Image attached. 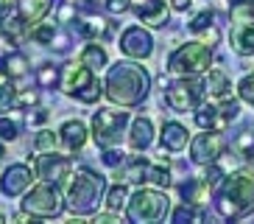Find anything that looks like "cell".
<instances>
[{
	"mask_svg": "<svg viewBox=\"0 0 254 224\" xmlns=\"http://www.w3.org/2000/svg\"><path fill=\"white\" fill-rule=\"evenodd\" d=\"M3 67H6V73L11 76V79H23V76H28V59H25L20 51L8 53L6 59H3Z\"/></svg>",
	"mask_w": 254,
	"mask_h": 224,
	"instance_id": "obj_26",
	"label": "cell"
},
{
	"mask_svg": "<svg viewBox=\"0 0 254 224\" xmlns=\"http://www.w3.org/2000/svg\"><path fill=\"white\" fill-rule=\"evenodd\" d=\"M229 76L224 73V70H209L207 76H204V90H207V96L212 98H226L229 96Z\"/></svg>",
	"mask_w": 254,
	"mask_h": 224,
	"instance_id": "obj_21",
	"label": "cell"
},
{
	"mask_svg": "<svg viewBox=\"0 0 254 224\" xmlns=\"http://www.w3.org/2000/svg\"><path fill=\"white\" fill-rule=\"evenodd\" d=\"M78 59H81L87 67H92V70H104V67L109 65V53H106V48H101L98 42H92L81 51Z\"/></svg>",
	"mask_w": 254,
	"mask_h": 224,
	"instance_id": "obj_23",
	"label": "cell"
},
{
	"mask_svg": "<svg viewBox=\"0 0 254 224\" xmlns=\"http://www.w3.org/2000/svg\"><path fill=\"white\" fill-rule=\"evenodd\" d=\"M106 199V177L92 168H78L67 188V210L73 216H92Z\"/></svg>",
	"mask_w": 254,
	"mask_h": 224,
	"instance_id": "obj_2",
	"label": "cell"
},
{
	"mask_svg": "<svg viewBox=\"0 0 254 224\" xmlns=\"http://www.w3.org/2000/svg\"><path fill=\"white\" fill-rule=\"evenodd\" d=\"M11 107H17V90L11 87V79L0 82V115L8 112Z\"/></svg>",
	"mask_w": 254,
	"mask_h": 224,
	"instance_id": "obj_33",
	"label": "cell"
},
{
	"mask_svg": "<svg viewBox=\"0 0 254 224\" xmlns=\"http://www.w3.org/2000/svg\"><path fill=\"white\" fill-rule=\"evenodd\" d=\"M48 118V110H39V112H31L28 115V123H42Z\"/></svg>",
	"mask_w": 254,
	"mask_h": 224,
	"instance_id": "obj_47",
	"label": "cell"
},
{
	"mask_svg": "<svg viewBox=\"0 0 254 224\" xmlns=\"http://www.w3.org/2000/svg\"><path fill=\"white\" fill-rule=\"evenodd\" d=\"M128 140H131V149L134 151H145L154 143V123L151 118H134L131 120V132H128Z\"/></svg>",
	"mask_w": 254,
	"mask_h": 224,
	"instance_id": "obj_18",
	"label": "cell"
},
{
	"mask_svg": "<svg viewBox=\"0 0 254 224\" xmlns=\"http://www.w3.org/2000/svg\"><path fill=\"white\" fill-rule=\"evenodd\" d=\"M59 137L67 151H78L87 143V126H84L81 120H64L59 129Z\"/></svg>",
	"mask_w": 254,
	"mask_h": 224,
	"instance_id": "obj_19",
	"label": "cell"
},
{
	"mask_svg": "<svg viewBox=\"0 0 254 224\" xmlns=\"http://www.w3.org/2000/svg\"><path fill=\"white\" fill-rule=\"evenodd\" d=\"M104 93L118 107H140L151 93V73L137 62H118L106 73Z\"/></svg>",
	"mask_w": 254,
	"mask_h": 224,
	"instance_id": "obj_1",
	"label": "cell"
},
{
	"mask_svg": "<svg viewBox=\"0 0 254 224\" xmlns=\"http://www.w3.org/2000/svg\"><path fill=\"white\" fill-rule=\"evenodd\" d=\"M106 210H112V213H120V210H126V202H128V188L123 185V182H118V185L106 194Z\"/></svg>",
	"mask_w": 254,
	"mask_h": 224,
	"instance_id": "obj_28",
	"label": "cell"
},
{
	"mask_svg": "<svg viewBox=\"0 0 254 224\" xmlns=\"http://www.w3.org/2000/svg\"><path fill=\"white\" fill-rule=\"evenodd\" d=\"M84 3H87V6H90V3H92V0H84Z\"/></svg>",
	"mask_w": 254,
	"mask_h": 224,
	"instance_id": "obj_54",
	"label": "cell"
},
{
	"mask_svg": "<svg viewBox=\"0 0 254 224\" xmlns=\"http://www.w3.org/2000/svg\"><path fill=\"white\" fill-rule=\"evenodd\" d=\"M182 196H185V202H190V205H207L209 196H212V188L204 182V179H190L187 185H182Z\"/></svg>",
	"mask_w": 254,
	"mask_h": 224,
	"instance_id": "obj_20",
	"label": "cell"
},
{
	"mask_svg": "<svg viewBox=\"0 0 254 224\" xmlns=\"http://www.w3.org/2000/svg\"><path fill=\"white\" fill-rule=\"evenodd\" d=\"M31 168L25 163H14L8 165L6 171L0 174V191L6 196H23L31 188Z\"/></svg>",
	"mask_w": 254,
	"mask_h": 224,
	"instance_id": "obj_13",
	"label": "cell"
},
{
	"mask_svg": "<svg viewBox=\"0 0 254 224\" xmlns=\"http://www.w3.org/2000/svg\"><path fill=\"white\" fill-rule=\"evenodd\" d=\"M3 222H6V216H3V213H0V224H3Z\"/></svg>",
	"mask_w": 254,
	"mask_h": 224,
	"instance_id": "obj_52",
	"label": "cell"
},
{
	"mask_svg": "<svg viewBox=\"0 0 254 224\" xmlns=\"http://www.w3.org/2000/svg\"><path fill=\"white\" fill-rule=\"evenodd\" d=\"M28 34H31V39H34V42L51 45L53 37H56V22H37V25H34Z\"/></svg>",
	"mask_w": 254,
	"mask_h": 224,
	"instance_id": "obj_31",
	"label": "cell"
},
{
	"mask_svg": "<svg viewBox=\"0 0 254 224\" xmlns=\"http://www.w3.org/2000/svg\"><path fill=\"white\" fill-rule=\"evenodd\" d=\"M70 157L56 154V151H39V157L34 160V174L45 182H62L70 174Z\"/></svg>",
	"mask_w": 254,
	"mask_h": 224,
	"instance_id": "obj_12",
	"label": "cell"
},
{
	"mask_svg": "<svg viewBox=\"0 0 254 224\" xmlns=\"http://www.w3.org/2000/svg\"><path fill=\"white\" fill-rule=\"evenodd\" d=\"M118 45L128 59H148L151 53H154V37H151V31L142 28V25H128V28L120 34Z\"/></svg>",
	"mask_w": 254,
	"mask_h": 224,
	"instance_id": "obj_11",
	"label": "cell"
},
{
	"mask_svg": "<svg viewBox=\"0 0 254 224\" xmlns=\"http://www.w3.org/2000/svg\"><path fill=\"white\" fill-rule=\"evenodd\" d=\"M212 17H215V14H212V8H207V11H201V14L195 17V20L190 22L187 28L193 31V34H201L204 28H209V25H212Z\"/></svg>",
	"mask_w": 254,
	"mask_h": 224,
	"instance_id": "obj_38",
	"label": "cell"
},
{
	"mask_svg": "<svg viewBox=\"0 0 254 224\" xmlns=\"http://www.w3.org/2000/svg\"><path fill=\"white\" fill-rule=\"evenodd\" d=\"M20 120H14V118H0V137H3V140H17V137H20Z\"/></svg>",
	"mask_w": 254,
	"mask_h": 224,
	"instance_id": "obj_35",
	"label": "cell"
},
{
	"mask_svg": "<svg viewBox=\"0 0 254 224\" xmlns=\"http://www.w3.org/2000/svg\"><path fill=\"white\" fill-rule=\"evenodd\" d=\"M252 165H254V151H252Z\"/></svg>",
	"mask_w": 254,
	"mask_h": 224,
	"instance_id": "obj_53",
	"label": "cell"
},
{
	"mask_svg": "<svg viewBox=\"0 0 254 224\" xmlns=\"http://www.w3.org/2000/svg\"><path fill=\"white\" fill-rule=\"evenodd\" d=\"M78 31H81L87 39H98V37H106V31H109V22L104 17H84V20L75 22Z\"/></svg>",
	"mask_w": 254,
	"mask_h": 224,
	"instance_id": "obj_25",
	"label": "cell"
},
{
	"mask_svg": "<svg viewBox=\"0 0 254 224\" xmlns=\"http://www.w3.org/2000/svg\"><path fill=\"white\" fill-rule=\"evenodd\" d=\"M232 149L238 151V154H252L254 151V132L252 129H243V132L232 140Z\"/></svg>",
	"mask_w": 254,
	"mask_h": 224,
	"instance_id": "obj_34",
	"label": "cell"
},
{
	"mask_svg": "<svg viewBox=\"0 0 254 224\" xmlns=\"http://www.w3.org/2000/svg\"><path fill=\"white\" fill-rule=\"evenodd\" d=\"M53 48H56V51H67L70 48V37L67 34H62V31H56V37H53Z\"/></svg>",
	"mask_w": 254,
	"mask_h": 224,
	"instance_id": "obj_41",
	"label": "cell"
},
{
	"mask_svg": "<svg viewBox=\"0 0 254 224\" xmlns=\"http://www.w3.org/2000/svg\"><path fill=\"white\" fill-rule=\"evenodd\" d=\"M226 149V140L221 129H204L201 134H195L190 140V160L195 165H209V163H218L221 154Z\"/></svg>",
	"mask_w": 254,
	"mask_h": 224,
	"instance_id": "obj_10",
	"label": "cell"
},
{
	"mask_svg": "<svg viewBox=\"0 0 254 224\" xmlns=\"http://www.w3.org/2000/svg\"><path fill=\"white\" fill-rule=\"evenodd\" d=\"M148 160H142V157H134V160H128L126 165H123V171H120V177H123V182H131V185H142L145 182V174H148Z\"/></svg>",
	"mask_w": 254,
	"mask_h": 224,
	"instance_id": "obj_22",
	"label": "cell"
},
{
	"mask_svg": "<svg viewBox=\"0 0 254 224\" xmlns=\"http://www.w3.org/2000/svg\"><path fill=\"white\" fill-rule=\"evenodd\" d=\"M92 222H95V224H115V222H120V219L115 216L112 210H109V213H104V216H95Z\"/></svg>",
	"mask_w": 254,
	"mask_h": 224,
	"instance_id": "obj_46",
	"label": "cell"
},
{
	"mask_svg": "<svg viewBox=\"0 0 254 224\" xmlns=\"http://www.w3.org/2000/svg\"><path fill=\"white\" fill-rule=\"evenodd\" d=\"M238 93H240V98H243L249 107H254V73H249V76H243V79H240Z\"/></svg>",
	"mask_w": 254,
	"mask_h": 224,
	"instance_id": "obj_37",
	"label": "cell"
},
{
	"mask_svg": "<svg viewBox=\"0 0 254 224\" xmlns=\"http://www.w3.org/2000/svg\"><path fill=\"white\" fill-rule=\"evenodd\" d=\"M254 205V171H232L221 182V194L215 199V208L224 219L243 216Z\"/></svg>",
	"mask_w": 254,
	"mask_h": 224,
	"instance_id": "obj_3",
	"label": "cell"
},
{
	"mask_svg": "<svg viewBox=\"0 0 254 224\" xmlns=\"http://www.w3.org/2000/svg\"><path fill=\"white\" fill-rule=\"evenodd\" d=\"M6 154V146H3V137H0V157Z\"/></svg>",
	"mask_w": 254,
	"mask_h": 224,
	"instance_id": "obj_51",
	"label": "cell"
},
{
	"mask_svg": "<svg viewBox=\"0 0 254 224\" xmlns=\"http://www.w3.org/2000/svg\"><path fill=\"white\" fill-rule=\"evenodd\" d=\"M195 126L221 129V132H224L226 123H224V118H221V110H218V107H204V110H195Z\"/></svg>",
	"mask_w": 254,
	"mask_h": 224,
	"instance_id": "obj_24",
	"label": "cell"
},
{
	"mask_svg": "<svg viewBox=\"0 0 254 224\" xmlns=\"http://www.w3.org/2000/svg\"><path fill=\"white\" fill-rule=\"evenodd\" d=\"M168 213H171V199H168V194L157 191L154 185L140 188V191L131 194L126 202V222H134V224L162 222Z\"/></svg>",
	"mask_w": 254,
	"mask_h": 224,
	"instance_id": "obj_6",
	"label": "cell"
},
{
	"mask_svg": "<svg viewBox=\"0 0 254 224\" xmlns=\"http://www.w3.org/2000/svg\"><path fill=\"white\" fill-rule=\"evenodd\" d=\"M229 8H240V6H254V0H226Z\"/></svg>",
	"mask_w": 254,
	"mask_h": 224,
	"instance_id": "obj_48",
	"label": "cell"
},
{
	"mask_svg": "<svg viewBox=\"0 0 254 224\" xmlns=\"http://www.w3.org/2000/svg\"><path fill=\"white\" fill-rule=\"evenodd\" d=\"M25 28H28V25L23 22V17H20V14H17V17H8V22H3V34H6L8 42H14V45L23 42Z\"/></svg>",
	"mask_w": 254,
	"mask_h": 224,
	"instance_id": "obj_30",
	"label": "cell"
},
{
	"mask_svg": "<svg viewBox=\"0 0 254 224\" xmlns=\"http://www.w3.org/2000/svg\"><path fill=\"white\" fill-rule=\"evenodd\" d=\"M201 219H204L201 208H198V205H190V202H182L179 208L171 213V222H176V224H182V222H201Z\"/></svg>",
	"mask_w": 254,
	"mask_h": 224,
	"instance_id": "obj_29",
	"label": "cell"
},
{
	"mask_svg": "<svg viewBox=\"0 0 254 224\" xmlns=\"http://www.w3.org/2000/svg\"><path fill=\"white\" fill-rule=\"evenodd\" d=\"M145 185L168 188V185H171V168L162 165V163H151L148 165V174H145Z\"/></svg>",
	"mask_w": 254,
	"mask_h": 224,
	"instance_id": "obj_27",
	"label": "cell"
},
{
	"mask_svg": "<svg viewBox=\"0 0 254 224\" xmlns=\"http://www.w3.org/2000/svg\"><path fill=\"white\" fill-rule=\"evenodd\" d=\"M67 202L59 191V182H39V185L28 188L23 194V202H20V210H23L28 219H56L64 213Z\"/></svg>",
	"mask_w": 254,
	"mask_h": 224,
	"instance_id": "obj_4",
	"label": "cell"
},
{
	"mask_svg": "<svg viewBox=\"0 0 254 224\" xmlns=\"http://www.w3.org/2000/svg\"><path fill=\"white\" fill-rule=\"evenodd\" d=\"M190 3H193V0H168V6H171L173 11H187Z\"/></svg>",
	"mask_w": 254,
	"mask_h": 224,
	"instance_id": "obj_45",
	"label": "cell"
},
{
	"mask_svg": "<svg viewBox=\"0 0 254 224\" xmlns=\"http://www.w3.org/2000/svg\"><path fill=\"white\" fill-rule=\"evenodd\" d=\"M159 143H162L165 151H171V154H179V151L187 149V143H190V134L187 129L182 126L179 120H165L162 123V132H159Z\"/></svg>",
	"mask_w": 254,
	"mask_h": 224,
	"instance_id": "obj_15",
	"label": "cell"
},
{
	"mask_svg": "<svg viewBox=\"0 0 254 224\" xmlns=\"http://www.w3.org/2000/svg\"><path fill=\"white\" fill-rule=\"evenodd\" d=\"M6 79H11V76L6 73V67H3V62H0V82H6Z\"/></svg>",
	"mask_w": 254,
	"mask_h": 224,
	"instance_id": "obj_50",
	"label": "cell"
},
{
	"mask_svg": "<svg viewBox=\"0 0 254 224\" xmlns=\"http://www.w3.org/2000/svg\"><path fill=\"white\" fill-rule=\"evenodd\" d=\"M204 42H207V45H215L218 42V28H215V25L204 28Z\"/></svg>",
	"mask_w": 254,
	"mask_h": 224,
	"instance_id": "obj_44",
	"label": "cell"
},
{
	"mask_svg": "<svg viewBox=\"0 0 254 224\" xmlns=\"http://www.w3.org/2000/svg\"><path fill=\"white\" fill-rule=\"evenodd\" d=\"M37 98H39V93H37V90L20 93V96H17V107H23V104H37Z\"/></svg>",
	"mask_w": 254,
	"mask_h": 224,
	"instance_id": "obj_42",
	"label": "cell"
},
{
	"mask_svg": "<svg viewBox=\"0 0 254 224\" xmlns=\"http://www.w3.org/2000/svg\"><path fill=\"white\" fill-rule=\"evenodd\" d=\"M137 17H140L145 25L162 28L165 22H168V0H145V3L137 8Z\"/></svg>",
	"mask_w": 254,
	"mask_h": 224,
	"instance_id": "obj_17",
	"label": "cell"
},
{
	"mask_svg": "<svg viewBox=\"0 0 254 224\" xmlns=\"http://www.w3.org/2000/svg\"><path fill=\"white\" fill-rule=\"evenodd\" d=\"M104 3H106V11L109 14H126L134 0H104Z\"/></svg>",
	"mask_w": 254,
	"mask_h": 224,
	"instance_id": "obj_39",
	"label": "cell"
},
{
	"mask_svg": "<svg viewBox=\"0 0 254 224\" xmlns=\"http://www.w3.org/2000/svg\"><path fill=\"white\" fill-rule=\"evenodd\" d=\"M59 87H62L64 96L78 98V101H84V104H95L98 98H101V93H104V90H101L104 84L92 76V67H87L81 59L67 62V65L62 67Z\"/></svg>",
	"mask_w": 254,
	"mask_h": 224,
	"instance_id": "obj_5",
	"label": "cell"
},
{
	"mask_svg": "<svg viewBox=\"0 0 254 224\" xmlns=\"http://www.w3.org/2000/svg\"><path fill=\"white\" fill-rule=\"evenodd\" d=\"M212 65V45L207 42H185L168 56V70L173 76H198Z\"/></svg>",
	"mask_w": 254,
	"mask_h": 224,
	"instance_id": "obj_7",
	"label": "cell"
},
{
	"mask_svg": "<svg viewBox=\"0 0 254 224\" xmlns=\"http://www.w3.org/2000/svg\"><path fill=\"white\" fill-rule=\"evenodd\" d=\"M104 163H106V165H120V163H123V151L106 149V151H104Z\"/></svg>",
	"mask_w": 254,
	"mask_h": 224,
	"instance_id": "obj_40",
	"label": "cell"
},
{
	"mask_svg": "<svg viewBox=\"0 0 254 224\" xmlns=\"http://www.w3.org/2000/svg\"><path fill=\"white\" fill-rule=\"evenodd\" d=\"M229 45H232V51L240 53V56H252L254 53V17L252 20L232 22Z\"/></svg>",
	"mask_w": 254,
	"mask_h": 224,
	"instance_id": "obj_14",
	"label": "cell"
},
{
	"mask_svg": "<svg viewBox=\"0 0 254 224\" xmlns=\"http://www.w3.org/2000/svg\"><path fill=\"white\" fill-rule=\"evenodd\" d=\"M11 6V0H0V25H3V20H6V8Z\"/></svg>",
	"mask_w": 254,
	"mask_h": 224,
	"instance_id": "obj_49",
	"label": "cell"
},
{
	"mask_svg": "<svg viewBox=\"0 0 254 224\" xmlns=\"http://www.w3.org/2000/svg\"><path fill=\"white\" fill-rule=\"evenodd\" d=\"M51 8H53V0H17V14L23 17L28 28H34L37 22L45 20Z\"/></svg>",
	"mask_w": 254,
	"mask_h": 224,
	"instance_id": "obj_16",
	"label": "cell"
},
{
	"mask_svg": "<svg viewBox=\"0 0 254 224\" xmlns=\"http://www.w3.org/2000/svg\"><path fill=\"white\" fill-rule=\"evenodd\" d=\"M128 112L126 110H98L92 115V137L101 149H115L123 143V134L128 126Z\"/></svg>",
	"mask_w": 254,
	"mask_h": 224,
	"instance_id": "obj_9",
	"label": "cell"
},
{
	"mask_svg": "<svg viewBox=\"0 0 254 224\" xmlns=\"http://www.w3.org/2000/svg\"><path fill=\"white\" fill-rule=\"evenodd\" d=\"M59 76H62V70L53 62H45V65L37 70V82H39V87H53V84L59 82Z\"/></svg>",
	"mask_w": 254,
	"mask_h": 224,
	"instance_id": "obj_32",
	"label": "cell"
},
{
	"mask_svg": "<svg viewBox=\"0 0 254 224\" xmlns=\"http://www.w3.org/2000/svg\"><path fill=\"white\" fill-rule=\"evenodd\" d=\"M34 149L37 151H53L56 149V134H53L51 129H42V132L34 137Z\"/></svg>",
	"mask_w": 254,
	"mask_h": 224,
	"instance_id": "obj_36",
	"label": "cell"
},
{
	"mask_svg": "<svg viewBox=\"0 0 254 224\" xmlns=\"http://www.w3.org/2000/svg\"><path fill=\"white\" fill-rule=\"evenodd\" d=\"M59 20H62V22H67V20H75V8L64 3V6L59 8Z\"/></svg>",
	"mask_w": 254,
	"mask_h": 224,
	"instance_id": "obj_43",
	"label": "cell"
},
{
	"mask_svg": "<svg viewBox=\"0 0 254 224\" xmlns=\"http://www.w3.org/2000/svg\"><path fill=\"white\" fill-rule=\"evenodd\" d=\"M204 96H207L204 79L198 76H179L176 82L165 84V104L173 112H195Z\"/></svg>",
	"mask_w": 254,
	"mask_h": 224,
	"instance_id": "obj_8",
	"label": "cell"
}]
</instances>
